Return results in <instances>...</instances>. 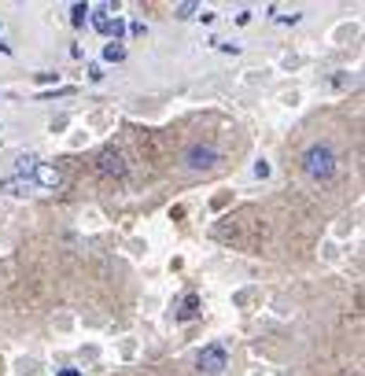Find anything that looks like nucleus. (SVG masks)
Wrapping results in <instances>:
<instances>
[{"mask_svg":"<svg viewBox=\"0 0 365 376\" xmlns=\"http://www.w3.org/2000/svg\"><path fill=\"white\" fill-rule=\"evenodd\" d=\"M89 11H92L89 4H74V8H71V26H78V30H81V26L89 23Z\"/></svg>","mask_w":365,"mask_h":376,"instance_id":"obj_10","label":"nucleus"},{"mask_svg":"<svg viewBox=\"0 0 365 376\" xmlns=\"http://www.w3.org/2000/svg\"><path fill=\"white\" fill-rule=\"evenodd\" d=\"M96 166H100V174H104V177H126V159H122L119 152H114V148L100 152Z\"/></svg>","mask_w":365,"mask_h":376,"instance_id":"obj_6","label":"nucleus"},{"mask_svg":"<svg viewBox=\"0 0 365 376\" xmlns=\"http://www.w3.org/2000/svg\"><path fill=\"white\" fill-rule=\"evenodd\" d=\"M303 170H306L310 181H332L340 170V159L332 152V144H310L303 152Z\"/></svg>","mask_w":365,"mask_h":376,"instance_id":"obj_1","label":"nucleus"},{"mask_svg":"<svg viewBox=\"0 0 365 376\" xmlns=\"http://www.w3.org/2000/svg\"><path fill=\"white\" fill-rule=\"evenodd\" d=\"M255 174H258V177H270V162H265V159L255 162Z\"/></svg>","mask_w":365,"mask_h":376,"instance_id":"obj_13","label":"nucleus"},{"mask_svg":"<svg viewBox=\"0 0 365 376\" xmlns=\"http://www.w3.org/2000/svg\"><path fill=\"white\" fill-rule=\"evenodd\" d=\"M89 15H92V30H96V34H104V37H111V41H119V37L126 34V23H122V19H114L107 4L92 8Z\"/></svg>","mask_w":365,"mask_h":376,"instance_id":"obj_4","label":"nucleus"},{"mask_svg":"<svg viewBox=\"0 0 365 376\" xmlns=\"http://www.w3.org/2000/svg\"><path fill=\"white\" fill-rule=\"evenodd\" d=\"M225 369H229V351L222 347V343H207V347L199 351V372L222 376Z\"/></svg>","mask_w":365,"mask_h":376,"instance_id":"obj_3","label":"nucleus"},{"mask_svg":"<svg viewBox=\"0 0 365 376\" xmlns=\"http://www.w3.org/2000/svg\"><path fill=\"white\" fill-rule=\"evenodd\" d=\"M104 59H107V63H122V59H126V48H122L119 41H111V44L104 48Z\"/></svg>","mask_w":365,"mask_h":376,"instance_id":"obj_11","label":"nucleus"},{"mask_svg":"<svg viewBox=\"0 0 365 376\" xmlns=\"http://www.w3.org/2000/svg\"><path fill=\"white\" fill-rule=\"evenodd\" d=\"M37 162H41L37 155H30V152H23L19 159H15V170H19V177H30V174H33V166H37Z\"/></svg>","mask_w":365,"mask_h":376,"instance_id":"obj_9","label":"nucleus"},{"mask_svg":"<svg viewBox=\"0 0 365 376\" xmlns=\"http://www.w3.org/2000/svg\"><path fill=\"white\" fill-rule=\"evenodd\" d=\"M56 376H81V369H59Z\"/></svg>","mask_w":365,"mask_h":376,"instance_id":"obj_16","label":"nucleus"},{"mask_svg":"<svg viewBox=\"0 0 365 376\" xmlns=\"http://www.w3.org/2000/svg\"><path fill=\"white\" fill-rule=\"evenodd\" d=\"M30 181L37 185V188H59L63 185V174L56 170V166H48V162H37V166H33V174H30Z\"/></svg>","mask_w":365,"mask_h":376,"instance_id":"obj_5","label":"nucleus"},{"mask_svg":"<svg viewBox=\"0 0 365 376\" xmlns=\"http://www.w3.org/2000/svg\"><path fill=\"white\" fill-rule=\"evenodd\" d=\"M0 56H11V48H8L4 41H0Z\"/></svg>","mask_w":365,"mask_h":376,"instance_id":"obj_17","label":"nucleus"},{"mask_svg":"<svg viewBox=\"0 0 365 376\" xmlns=\"http://www.w3.org/2000/svg\"><path fill=\"white\" fill-rule=\"evenodd\" d=\"M222 162V148H214V144H192V148L185 152V166L192 174L199 170H214Z\"/></svg>","mask_w":365,"mask_h":376,"instance_id":"obj_2","label":"nucleus"},{"mask_svg":"<svg viewBox=\"0 0 365 376\" xmlns=\"http://www.w3.org/2000/svg\"><path fill=\"white\" fill-rule=\"evenodd\" d=\"M177 19H192V15H199V4H192V0H185V4H177L174 8Z\"/></svg>","mask_w":365,"mask_h":376,"instance_id":"obj_12","label":"nucleus"},{"mask_svg":"<svg viewBox=\"0 0 365 376\" xmlns=\"http://www.w3.org/2000/svg\"><path fill=\"white\" fill-rule=\"evenodd\" d=\"M277 23H292V26H295V23H299V11H292V15H277Z\"/></svg>","mask_w":365,"mask_h":376,"instance_id":"obj_14","label":"nucleus"},{"mask_svg":"<svg viewBox=\"0 0 365 376\" xmlns=\"http://www.w3.org/2000/svg\"><path fill=\"white\" fill-rule=\"evenodd\" d=\"M199 310H203V299H199L196 291H189V296L181 299V306H177V321H192V317H199Z\"/></svg>","mask_w":365,"mask_h":376,"instance_id":"obj_7","label":"nucleus"},{"mask_svg":"<svg viewBox=\"0 0 365 376\" xmlns=\"http://www.w3.org/2000/svg\"><path fill=\"white\" fill-rule=\"evenodd\" d=\"M0 188H4L8 195H26V192L33 188V181H30V177H8V181L0 185Z\"/></svg>","mask_w":365,"mask_h":376,"instance_id":"obj_8","label":"nucleus"},{"mask_svg":"<svg viewBox=\"0 0 365 376\" xmlns=\"http://www.w3.org/2000/svg\"><path fill=\"white\" fill-rule=\"evenodd\" d=\"M129 37H144V23H133L129 26Z\"/></svg>","mask_w":365,"mask_h":376,"instance_id":"obj_15","label":"nucleus"}]
</instances>
